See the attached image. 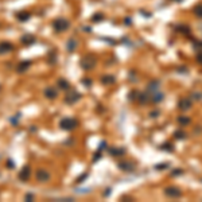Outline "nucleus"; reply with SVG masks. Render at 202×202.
<instances>
[{
	"instance_id": "nucleus-1",
	"label": "nucleus",
	"mask_w": 202,
	"mask_h": 202,
	"mask_svg": "<svg viewBox=\"0 0 202 202\" xmlns=\"http://www.w3.org/2000/svg\"><path fill=\"white\" fill-rule=\"evenodd\" d=\"M96 65H97V58H96V55H93V54H86V55L82 57V60H81V67H82L84 70H91Z\"/></svg>"
},
{
	"instance_id": "nucleus-2",
	"label": "nucleus",
	"mask_w": 202,
	"mask_h": 202,
	"mask_svg": "<svg viewBox=\"0 0 202 202\" xmlns=\"http://www.w3.org/2000/svg\"><path fill=\"white\" fill-rule=\"evenodd\" d=\"M69 26H70V22L65 19V18H58V19L53 22V28L55 33H64V31L69 28Z\"/></svg>"
},
{
	"instance_id": "nucleus-3",
	"label": "nucleus",
	"mask_w": 202,
	"mask_h": 202,
	"mask_svg": "<svg viewBox=\"0 0 202 202\" xmlns=\"http://www.w3.org/2000/svg\"><path fill=\"white\" fill-rule=\"evenodd\" d=\"M60 125H61L62 129H65V131H73L74 128H77L78 121L75 119H71V117H65V119L61 120Z\"/></svg>"
},
{
	"instance_id": "nucleus-4",
	"label": "nucleus",
	"mask_w": 202,
	"mask_h": 202,
	"mask_svg": "<svg viewBox=\"0 0 202 202\" xmlns=\"http://www.w3.org/2000/svg\"><path fill=\"white\" fill-rule=\"evenodd\" d=\"M81 100V93L80 92H75V91H71V92H67L65 94V102L66 104H75L77 101Z\"/></svg>"
},
{
	"instance_id": "nucleus-5",
	"label": "nucleus",
	"mask_w": 202,
	"mask_h": 202,
	"mask_svg": "<svg viewBox=\"0 0 202 202\" xmlns=\"http://www.w3.org/2000/svg\"><path fill=\"white\" fill-rule=\"evenodd\" d=\"M164 195L168 198H179V197H182V190L175 186H168L164 189Z\"/></svg>"
},
{
	"instance_id": "nucleus-6",
	"label": "nucleus",
	"mask_w": 202,
	"mask_h": 202,
	"mask_svg": "<svg viewBox=\"0 0 202 202\" xmlns=\"http://www.w3.org/2000/svg\"><path fill=\"white\" fill-rule=\"evenodd\" d=\"M50 177L51 175L46 168H38L37 174H35V178H37L38 182H47V181H50Z\"/></svg>"
},
{
	"instance_id": "nucleus-7",
	"label": "nucleus",
	"mask_w": 202,
	"mask_h": 202,
	"mask_svg": "<svg viewBox=\"0 0 202 202\" xmlns=\"http://www.w3.org/2000/svg\"><path fill=\"white\" fill-rule=\"evenodd\" d=\"M30 177H31L30 166H24V167L22 168V171L19 173V179H20V181H23V182H27L30 179Z\"/></svg>"
},
{
	"instance_id": "nucleus-8",
	"label": "nucleus",
	"mask_w": 202,
	"mask_h": 202,
	"mask_svg": "<svg viewBox=\"0 0 202 202\" xmlns=\"http://www.w3.org/2000/svg\"><path fill=\"white\" fill-rule=\"evenodd\" d=\"M178 108L181 111H183V112H186V111H189L191 108V100H189V98H182V100H179V102H178Z\"/></svg>"
},
{
	"instance_id": "nucleus-9",
	"label": "nucleus",
	"mask_w": 202,
	"mask_h": 202,
	"mask_svg": "<svg viewBox=\"0 0 202 202\" xmlns=\"http://www.w3.org/2000/svg\"><path fill=\"white\" fill-rule=\"evenodd\" d=\"M148 94H150V100L152 102H159L164 98L163 92H160V91H156V92H152V93H148Z\"/></svg>"
},
{
	"instance_id": "nucleus-10",
	"label": "nucleus",
	"mask_w": 202,
	"mask_h": 202,
	"mask_svg": "<svg viewBox=\"0 0 202 202\" xmlns=\"http://www.w3.org/2000/svg\"><path fill=\"white\" fill-rule=\"evenodd\" d=\"M13 50V44L10 42H2L0 43V54H7Z\"/></svg>"
},
{
	"instance_id": "nucleus-11",
	"label": "nucleus",
	"mask_w": 202,
	"mask_h": 202,
	"mask_svg": "<svg viewBox=\"0 0 202 202\" xmlns=\"http://www.w3.org/2000/svg\"><path fill=\"white\" fill-rule=\"evenodd\" d=\"M57 96H58V93L53 86H49V88L44 89V97L49 98V100H54Z\"/></svg>"
},
{
	"instance_id": "nucleus-12",
	"label": "nucleus",
	"mask_w": 202,
	"mask_h": 202,
	"mask_svg": "<svg viewBox=\"0 0 202 202\" xmlns=\"http://www.w3.org/2000/svg\"><path fill=\"white\" fill-rule=\"evenodd\" d=\"M20 40H22V43H23L24 46H30V44H33L35 42V37L34 35H31V34H26V35H23V37L20 38Z\"/></svg>"
},
{
	"instance_id": "nucleus-13",
	"label": "nucleus",
	"mask_w": 202,
	"mask_h": 202,
	"mask_svg": "<svg viewBox=\"0 0 202 202\" xmlns=\"http://www.w3.org/2000/svg\"><path fill=\"white\" fill-rule=\"evenodd\" d=\"M137 100L140 104L146 105L148 101H150V94H148V92H143V93H137Z\"/></svg>"
},
{
	"instance_id": "nucleus-14",
	"label": "nucleus",
	"mask_w": 202,
	"mask_h": 202,
	"mask_svg": "<svg viewBox=\"0 0 202 202\" xmlns=\"http://www.w3.org/2000/svg\"><path fill=\"white\" fill-rule=\"evenodd\" d=\"M159 86H160V82L159 81H151L147 86V92L148 93H152V92H156L159 91Z\"/></svg>"
},
{
	"instance_id": "nucleus-15",
	"label": "nucleus",
	"mask_w": 202,
	"mask_h": 202,
	"mask_svg": "<svg viewBox=\"0 0 202 202\" xmlns=\"http://www.w3.org/2000/svg\"><path fill=\"white\" fill-rule=\"evenodd\" d=\"M31 66V61H22L19 65H18V71L19 73H24V71Z\"/></svg>"
},
{
	"instance_id": "nucleus-16",
	"label": "nucleus",
	"mask_w": 202,
	"mask_h": 202,
	"mask_svg": "<svg viewBox=\"0 0 202 202\" xmlns=\"http://www.w3.org/2000/svg\"><path fill=\"white\" fill-rule=\"evenodd\" d=\"M119 168H121L123 171H132L133 170V164L129 162H120L119 163Z\"/></svg>"
},
{
	"instance_id": "nucleus-17",
	"label": "nucleus",
	"mask_w": 202,
	"mask_h": 202,
	"mask_svg": "<svg viewBox=\"0 0 202 202\" xmlns=\"http://www.w3.org/2000/svg\"><path fill=\"white\" fill-rule=\"evenodd\" d=\"M16 16H18V20H20V22H26V20H28L30 18H31V13H30V12H27V11H23V12H19Z\"/></svg>"
},
{
	"instance_id": "nucleus-18",
	"label": "nucleus",
	"mask_w": 202,
	"mask_h": 202,
	"mask_svg": "<svg viewBox=\"0 0 202 202\" xmlns=\"http://www.w3.org/2000/svg\"><path fill=\"white\" fill-rule=\"evenodd\" d=\"M58 86H60L62 91H69V88H70V84L67 82V80H64V78H61V80H58Z\"/></svg>"
},
{
	"instance_id": "nucleus-19",
	"label": "nucleus",
	"mask_w": 202,
	"mask_h": 202,
	"mask_svg": "<svg viewBox=\"0 0 202 202\" xmlns=\"http://www.w3.org/2000/svg\"><path fill=\"white\" fill-rule=\"evenodd\" d=\"M66 47H67V50H69V51H74V50H75V47H77V42H75V39L71 38V39L67 40Z\"/></svg>"
},
{
	"instance_id": "nucleus-20",
	"label": "nucleus",
	"mask_w": 202,
	"mask_h": 202,
	"mask_svg": "<svg viewBox=\"0 0 202 202\" xmlns=\"http://www.w3.org/2000/svg\"><path fill=\"white\" fill-rule=\"evenodd\" d=\"M160 150H163V151H167V152H173L174 151V144L173 143H170V142H167V143H164V144H160Z\"/></svg>"
},
{
	"instance_id": "nucleus-21",
	"label": "nucleus",
	"mask_w": 202,
	"mask_h": 202,
	"mask_svg": "<svg viewBox=\"0 0 202 202\" xmlns=\"http://www.w3.org/2000/svg\"><path fill=\"white\" fill-rule=\"evenodd\" d=\"M178 123L181 125H189L191 123V119L186 117V116H179V117H178Z\"/></svg>"
},
{
	"instance_id": "nucleus-22",
	"label": "nucleus",
	"mask_w": 202,
	"mask_h": 202,
	"mask_svg": "<svg viewBox=\"0 0 202 202\" xmlns=\"http://www.w3.org/2000/svg\"><path fill=\"white\" fill-rule=\"evenodd\" d=\"M115 81H116V78L113 77V75H104V77L101 78V82L105 84V85L106 84H113Z\"/></svg>"
},
{
	"instance_id": "nucleus-23",
	"label": "nucleus",
	"mask_w": 202,
	"mask_h": 202,
	"mask_svg": "<svg viewBox=\"0 0 202 202\" xmlns=\"http://www.w3.org/2000/svg\"><path fill=\"white\" fill-rule=\"evenodd\" d=\"M174 136L177 137V139H185L186 137V133L183 132V131H181V129H178V131L174 132Z\"/></svg>"
},
{
	"instance_id": "nucleus-24",
	"label": "nucleus",
	"mask_w": 202,
	"mask_h": 202,
	"mask_svg": "<svg viewBox=\"0 0 202 202\" xmlns=\"http://www.w3.org/2000/svg\"><path fill=\"white\" fill-rule=\"evenodd\" d=\"M194 15L198 16V18H202V6H195L194 7Z\"/></svg>"
},
{
	"instance_id": "nucleus-25",
	"label": "nucleus",
	"mask_w": 202,
	"mask_h": 202,
	"mask_svg": "<svg viewBox=\"0 0 202 202\" xmlns=\"http://www.w3.org/2000/svg\"><path fill=\"white\" fill-rule=\"evenodd\" d=\"M124 152H125V150H113V148H111V150H109V154L111 155H123L124 154Z\"/></svg>"
},
{
	"instance_id": "nucleus-26",
	"label": "nucleus",
	"mask_w": 202,
	"mask_h": 202,
	"mask_svg": "<svg viewBox=\"0 0 202 202\" xmlns=\"http://www.w3.org/2000/svg\"><path fill=\"white\" fill-rule=\"evenodd\" d=\"M102 18H104V15H102V13H94L93 18H92V20L93 22H101Z\"/></svg>"
},
{
	"instance_id": "nucleus-27",
	"label": "nucleus",
	"mask_w": 202,
	"mask_h": 202,
	"mask_svg": "<svg viewBox=\"0 0 202 202\" xmlns=\"http://www.w3.org/2000/svg\"><path fill=\"white\" fill-rule=\"evenodd\" d=\"M178 31H181V33H185V34H189L190 33V28H189L187 26H178Z\"/></svg>"
},
{
	"instance_id": "nucleus-28",
	"label": "nucleus",
	"mask_w": 202,
	"mask_h": 202,
	"mask_svg": "<svg viewBox=\"0 0 202 202\" xmlns=\"http://www.w3.org/2000/svg\"><path fill=\"white\" fill-rule=\"evenodd\" d=\"M19 117H20V113H16V116L13 119H10V121L13 124V125H16L18 124V120H19Z\"/></svg>"
},
{
	"instance_id": "nucleus-29",
	"label": "nucleus",
	"mask_w": 202,
	"mask_h": 202,
	"mask_svg": "<svg viewBox=\"0 0 202 202\" xmlns=\"http://www.w3.org/2000/svg\"><path fill=\"white\" fill-rule=\"evenodd\" d=\"M166 167H168V163H163V164H156L155 168L156 170H164Z\"/></svg>"
},
{
	"instance_id": "nucleus-30",
	"label": "nucleus",
	"mask_w": 202,
	"mask_h": 202,
	"mask_svg": "<svg viewBox=\"0 0 202 202\" xmlns=\"http://www.w3.org/2000/svg\"><path fill=\"white\" fill-rule=\"evenodd\" d=\"M88 177V173H84L82 175H81V177L77 179V183H82L84 181H85V178H86Z\"/></svg>"
},
{
	"instance_id": "nucleus-31",
	"label": "nucleus",
	"mask_w": 202,
	"mask_h": 202,
	"mask_svg": "<svg viewBox=\"0 0 202 202\" xmlns=\"http://www.w3.org/2000/svg\"><path fill=\"white\" fill-rule=\"evenodd\" d=\"M136 96H137V92H131V94L128 96V98H129V100H135Z\"/></svg>"
},
{
	"instance_id": "nucleus-32",
	"label": "nucleus",
	"mask_w": 202,
	"mask_h": 202,
	"mask_svg": "<svg viewBox=\"0 0 202 202\" xmlns=\"http://www.w3.org/2000/svg\"><path fill=\"white\" fill-rule=\"evenodd\" d=\"M159 113H160V112L159 111H154V112H151V113H150V116H151V117H158V116H159Z\"/></svg>"
},
{
	"instance_id": "nucleus-33",
	"label": "nucleus",
	"mask_w": 202,
	"mask_h": 202,
	"mask_svg": "<svg viewBox=\"0 0 202 202\" xmlns=\"http://www.w3.org/2000/svg\"><path fill=\"white\" fill-rule=\"evenodd\" d=\"M82 81H84V85H85V86H91V85H92V82H91V80H89V78H88V80L84 78Z\"/></svg>"
},
{
	"instance_id": "nucleus-34",
	"label": "nucleus",
	"mask_w": 202,
	"mask_h": 202,
	"mask_svg": "<svg viewBox=\"0 0 202 202\" xmlns=\"http://www.w3.org/2000/svg\"><path fill=\"white\" fill-rule=\"evenodd\" d=\"M179 174H183V170L179 168V170H174L173 171V175H179Z\"/></svg>"
},
{
	"instance_id": "nucleus-35",
	"label": "nucleus",
	"mask_w": 202,
	"mask_h": 202,
	"mask_svg": "<svg viewBox=\"0 0 202 202\" xmlns=\"http://www.w3.org/2000/svg\"><path fill=\"white\" fill-rule=\"evenodd\" d=\"M197 62H198V64H202V54H198V55H197Z\"/></svg>"
},
{
	"instance_id": "nucleus-36",
	"label": "nucleus",
	"mask_w": 202,
	"mask_h": 202,
	"mask_svg": "<svg viewBox=\"0 0 202 202\" xmlns=\"http://www.w3.org/2000/svg\"><path fill=\"white\" fill-rule=\"evenodd\" d=\"M30 199H34V195L33 194H27L26 195V201H30Z\"/></svg>"
},
{
	"instance_id": "nucleus-37",
	"label": "nucleus",
	"mask_w": 202,
	"mask_h": 202,
	"mask_svg": "<svg viewBox=\"0 0 202 202\" xmlns=\"http://www.w3.org/2000/svg\"><path fill=\"white\" fill-rule=\"evenodd\" d=\"M179 73H187L186 67H179Z\"/></svg>"
},
{
	"instance_id": "nucleus-38",
	"label": "nucleus",
	"mask_w": 202,
	"mask_h": 202,
	"mask_svg": "<svg viewBox=\"0 0 202 202\" xmlns=\"http://www.w3.org/2000/svg\"><path fill=\"white\" fill-rule=\"evenodd\" d=\"M111 194V189H106V191L104 193V197H106V195H109Z\"/></svg>"
},
{
	"instance_id": "nucleus-39",
	"label": "nucleus",
	"mask_w": 202,
	"mask_h": 202,
	"mask_svg": "<svg viewBox=\"0 0 202 202\" xmlns=\"http://www.w3.org/2000/svg\"><path fill=\"white\" fill-rule=\"evenodd\" d=\"M125 23H127V24H131V19H125Z\"/></svg>"
},
{
	"instance_id": "nucleus-40",
	"label": "nucleus",
	"mask_w": 202,
	"mask_h": 202,
	"mask_svg": "<svg viewBox=\"0 0 202 202\" xmlns=\"http://www.w3.org/2000/svg\"><path fill=\"white\" fill-rule=\"evenodd\" d=\"M177 2H181V0H177Z\"/></svg>"
}]
</instances>
